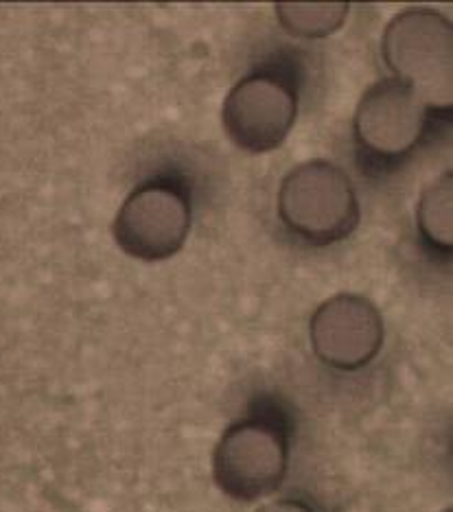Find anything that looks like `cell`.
Returning <instances> with one entry per match:
<instances>
[{"label": "cell", "instance_id": "10", "mask_svg": "<svg viewBox=\"0 0 453 512\" xmlns=\"http://www.w3.org/2000/svg\"><path fill=\"white\" fill-rule=\"evenodd\" d=\"M257 512H318L305 499L298 497H283V499H274V502L263 504Z\"/></svg>", "mask_w": 453, "mask_h": 512}, {"label": "cell", "instance_id": "9", "mask_svg": "<svg viewBox=\"0 0 453 512\" xmlns=\"http://www.w3.org/2000/svg\"><path fill=\"white\" fill-rule=\"evenodd\" d=\"M348 16L346 3L331 5H276V18L294 38L320 40L338 31Z\"/></svg>", "mask_w": 453, "mask_h": 512}, {"label": "cell", "instance_id": "1", "mask_svg": "<svg viewBox=\"0 0 453 512\" xmlns=\"http://www.w3.org/2000/svg\"><path fill=\"white\" fill-rule=\"evenodd\" d=\"M289 469V425L263 403L226 427L213 451V477L226 497L257 502L281 488Z\"/></svg>", "mask_w": 453, "mask_h": 512}, {"label": "cell", "instance_id": "2", "mask_svg": "<svg viewBox=\"0 0 453 512\" xmlns=\"http://www.w3.org/2000/svg\"><path fill=\"white\" fill-rule=\"evenodd\" d=\"M392 79L410 86L434 114H451L453 27L436 9L412 7L394 16L381 36Z\"/></svg>", "mask_w": 453, "mask_h": 512}, {"label": "cell", "instance_id": "4", "mask_svg": "<svg viewBox=\"0 0 453 512\" xmlns=\"http://www.w3.org/2000/svg\"><path fill=\"white\" fill-rule=\"evenodd\" d=\"M436 114L401 81H375L357 103L353 141L364 169L386 173L405 165L423 145Z\"/></svg>", "mask_w": 453, "mask_h": 512}, {"label": "cell", "instance_id": "6", "mask_svg": "<svg viewBox=\"0 0 453 512\" xmlns=\"http://www.w3.org/2000/svg\"><path fill=\"white\" fill-rule=\"evenodd\" d=\"M298 116V81L292 66L265 64L228 90L224 132L248 154H267L285 143Z\"/></svg>", "mask_w": 453, "mask_h": 512}, {"label": "cell", "instance_id": "11", "mask_svg": "<svg viewBox=\"0 0 453 512\" xmlns=\"http://www.w3.org/2000/svg\"><path fill=\"white\" fill-rule=\"evenodd\" d=\"M445 512H451V508H447V510H445Z\"/></svg>", "mask_w": 453, "mask_h": 512}, {"label": "cell", "instance_id": "5", "mask_svg": "<svg viewBox=\"0 0 453 512\" xmlns=\"http://www.w3.org/2000/svg\"><path fill=\"white\" fill-rule=\"evenodd\" d=\"M191 224L193 202L187 180L178 173H162L125 197L116 211L112 235L123 254L156 263L184 248Z\"/></svg>", "mask_w": 453, "mask_h": 512}, {"label": "cell", "instance_id": "3", "mask_svg": "<svg viewBox=\"0 0 453 512\" xmlns=\"http://www.w3.org/2000/svg\"><path fill=\"white\" fill-rule=\"evenodd\" d=\"M276 213L294 237L311 246H331L353 235L362 208L346 171L316 158L300 162L283 178Z\"/></svg>", "mask_w": 453, "mask_h": 512}, {"label": "cell", "instance_id": "7", "mask_svg": "<svg viewBox=\"0 0 453 512\" xmlns=\"http://www.w3.org/2000/svg\"><path fill=\"white\" fill-rule=\"evenodd\" d=\"M386 340L381 311L359 294H335L313 311L309 322L311 351L333 370L355 372L381 353Z\"/></svg>", "mask_w": 453, "mask_h": 512}, {"label": "cell", "instance_id": "8", "mask_svg": "<svg viewBox=\"0 0 453 512\" xmlns=\"http://www.w3.org/2000/svg\"><path fill=\"white\" fill-rule=\"evenodd\" d=\"M453 178L451 171L436 178L427 186L423 195L418 197L416 206V228L418 235L425 241V246L434 252L451 254L453 241Z\"/></svg>", "mask_w": 453, "mask_h": 512}]
</instances>
